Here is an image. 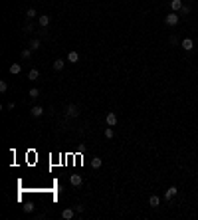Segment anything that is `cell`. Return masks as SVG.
<instances>
[{
    "mask_svg": "<svg viewBox=\"0 0 198 220\" xmlns=\"http://www.w3.org/2000/svg\"><path fill=\"white\" fill-rule=\"evenodd\" d=\"M76 212H83V204H77L76 206Z\"/></svg>",
    "mask_w": 198,
    "mask_h": 220,
    "instance_id": "cell-27",
    "label": "cell"
},
{
    "mask_svg": "<svg viewBox=\"0 0 198 220\" xmlns=\"http://www.w3.org/2000/svg\"><path fill=\"white\" fill-rule=\"evenodd\" d=\"M34 210V204L32 202H28V204H24V212H32Z\"/></svg>",
    "mask_w": 198,
    "mask_h": 220,
    "instance_id": "cell-24",
    "label": "cell"
},
{
    "mask_svg": "<svg viewBox=\"0 0 198 220\" xmlns=\"http://www.w3.org/2000/svg\"><path fill=\"white\" fill-rule=\"evenodd\" d=\"M30 113H32V117H42V115H44V107H42V105H34L30 109Z\"/></svg>",
    "mask_w": 198,
    "mask_h": 220,
    "instance_id": "cell-5",
    "label": "cell"
},
{
    "mask_svg": "<svg viewBox=\"0 0 198 220\" xmlns=\"http://www.w3.org/2000/svg\"><path fill=\"white\" fill-rule=\"evenodd\" d=\"M73 216H76V208H66V210L62 212V218L63 220H71Z\"/></svg>",
    "mask_w": 198,
    "mask_h": 220,
    "instance_id": "cell-7",
    "label": "cell"
},
{
    "mask_svg": "<svg viewBox=\"0 0 198 220\" xmlns=\"http://www.w3.org/2000/svg\"><path fill=\"white\" fill-rule=\"evenodd\" d=\"M105 123H107V127H115V125H117V115L113 113V111H109V113H107Z\"/></svg>",
    "mask_w": 198,
    "mask_h": 220,
    "instance_id": "cell-3",
    "label": "cell"
},
{
    "mask_svg": "<svg viewBox=\"0 0 198 220\" xmlns=\"http://www.w3.org/2000/svg\"><path fill=\"white\" fill-rule=\"evenodd\" d=\"M32 52H34V50H30V48H26V50H22V54H20V56H22L24 60H28V58L32 56Z\"/></svg>",
    "mask_w": 198,
    "mask_h": 220,
    "instance_id": "cell-21",
    "label": "cell"
},
{
    "mask_svg": "<svg viewBox=\"0 0 198 220\" xmlns=\"http://www.w3.org/2000/svg\"><path fill=\"white\" fill-rule=\"evenodd\" d=\"M8 72L12 73V76H18V73L22 72V66H20V63H12V66L8 68Z\"/></svg>",
    "mask_w": 198,
    "mask_h": 220,
    "instance_id": "cell-11",
    "label": "cell"
},
{
    "mask_svg": "<svg viewBox=\"0 0 198 220\" xmlns=\"http://www.w3.org/2000/svg\"><path fill=\"white\" fill-rule=\"evenodd\" d=\"M38 77H40V72H38V69H30V72H28V79H30V82H36Z\"/></svg>",
    "mask_w": 198,
    "mask_h": 220,
    "instance_id": "cell-13",
    "label": "cell"
},
{
    "mask_svg": "<svg viewBox=\"0 0 198 220\" xmlns=\"http://www.w3.org/2000/svg\"><path fill=\"white\" fill-rule=\"evenodd\" d=\"M170 44H173V46H178V38H176V36H170Z\"/></svg>",
    "mask_w": 198,
    "mask_h": 220,
    "instance_id": "cell-26",
    "label": "cell"
},
{
    "mask_svg": "<svg viewBox=\"0 0 198 220\" xmlns=\"http://www.w3.org/2000/svg\"><path fill=\"white\" fill-rule=\"evenodd\" d=\"M28 95H30L32 99H38V97H40V89H38V87H32V89L28 91Z\"/></svg>",
    "mask_w": 198,
    "mask_h": 220,
    "instance_id": "cell-18",
    "label": "cell"
},
{
    "mask_svg": "<svg viewBox=\"0 0 198 220\" xmlns=\"http://www.w3.org/2000/svg\"><path fill=\"white\" fill-rule=\"evenodd\" d=\"M176 192H178V189H176V186H168V189L164 190V198H167V200H170V198L176 196Z\"/></svg>",
    "mask_w": 198,
    "mask_h": 220,
    "instance_id": "cell-4",
    "label": "cell"
},
{
    "mask_svg": "<svg viewBox=\"0 0 198 220\" xmlns=\"http://www.w3.org/2000/svg\"><path fill=\"white\" fill-rule=\"evenodd\" d=\"M180 14H184V16H186V14H190V6H186V4H184V6L180 8Z\"/></svg>",
    "mask_w": 198,
    "mask_h": 220,
    "instance_id": "cell-25",
    "label": "cell"
},
{
    "mask_svg": "<svg viewBox=\"0 0 198 220\" xmlns=\"http://www.w3.org/2000/svg\"><path fill=\"white\" fill-rule=\"evenodd\" d=\"M66 115L71 119V117H77L79 115V107L77 105H73V103H69L67 107H66Z\"/></svg>",
    "mask_w": 198,
    "mask_h": 220,
    "instance_id": "cell-2",
    "label": "cell"
},
{
    "mask_svg": "<svg viewBox=\"0 0 198 220\" xmlns=\"http://www.w3.org/2000/svg\"><path fill=\"white\" fill-rule=\"evenodd\" d=\"M63 66H66V62H63V60H56V62H53V69H56V72H62V69H63Z\"/></svg>",
    "mask_w": 198,
    "mask_h": 220,
    "instance_id": "cell-15",
    "label": "cell"
},
{
    "mask_svg": "<svg viewBox=\"0 0 198 220\" xmlns=\"http://www.w3.org/2000/svg\"><path fill=\"white\" fill-rule=\"evenodd\" d=\"M103 135H105V139H113V137H115V133H113V127H107Z\"/></svg>",
    "mask_w": 198,
    "mask_h": 220,
    "instance_id": "cell-19",
    "label": "cell"
},
{
    "mask_svg": "<svg viewBox=\"0 0 198 220\" xmlns=\"http://www.w3.org/2000/svg\"><path fill=\"white\" fill-rule=\"evenodd\" d=\"M38 24L42 26V28H46L48 24H50V16H46V14H42L40 18H38Z\"/></svg>",
    "mask_w": 198,
    "mask_h": 220,
    "instance_id": "cell-12",
    "label": "cell"
},
{
    "mask_svg": "<svg viewBox=\"0 0 198 220\" xmlns=\"http://www.w3.org/2000/svg\"><path fill=\"white\" fill-rule=\"evenodd\" d=\"M67 62H69V63H77V62H79V54H77L76 50H71V52L67 54Z\"/></svg>",
    "mask_w": 198,
    "mask_h": 220,
    "instance_id": "cell-10",
    "label": "cell"
},
{
    "mask_svg": "<svg viewBox=\"0 0 198 220\" xmlns=\"http://www.w3.org/2000/svg\"><path fill=\"white\" fill-rule=\"evenodd\" d=\"M6 89H8V83L2 79V82H0V93H6Z\"/></svg>",
    "mask_w": 198,
    "mask_h": 220,
    "instance_id": "cell-22",
    "label": "cell"
},
{
    "mask_svg": "<svg viewBox=\"0 0 198 220\" xmlns=\"http://www.w3.org/2000/svg\"><path fill=\"white\" fill-rule=\"evenodd\" d=\"M69 182H71L73 186H81L83 179H81V175H71V176H69Z\"/></svg>",
    "mask_w": 198,
    "mask_h": 220,
    "instance_id": "cell-6",
    "label": "cell"
},
{
    "mask_svg": "<svg viewBox=\"0 0 198 220\" xmlns=\"http://www.w3.org/2000/svg\"><path fill=\"white\" fill-rule=\"evenodd\" d=\"M182 0H170V10L173 12H180V8H182Z\"/></svg>",
    "mask_w": 198,
    "mask_h": 220,
    "instance_id": "cell-8",
    "label": "cell"
},
{
    "mask_svg": "<svg viewBox=\"0 0 198 220\" xmlns=\"http://www.w3.org/2000/svg\"><path fill=\"white\" fill-rule=\"evenodd\" d=\"M26 18H28V20L36 18V8H28V10H26Z\"/></svg>",
    "mask_w": 198,
    "mask_h": 220,
    "instance_id": "cell-20",
    "label": "cell"
},
{
    "mask_svg": "<svg viewBox=\"0 0 198 220\" xmlns=\"http://www.w3.org/2000/svg\"><path fill=\"white\" fill-rule=\"evenodd\" d=\"M101 165H103V161L99 157H93L91 159V169H101Z\"/></svg>",
    "mask_w": 198,
    "mask_h": 220,
    "instance_id": "cell-16",
    "label": "cell"
},
{
    "mask_svg": "<svg viewBox=\"0 0 198 220\" xmlns=\"http://www.w3.org/2000/svg\"><path fill=\"white\" fill-rule=\"evenodd\" d=\"M24 32H28V34H30V32H34V24H30V22H28V24L24 26Z\"/></svg>",
    "mask_w": 198,
    "mask_h": 220,
    "instance_id": "cell-23",
    "label": "cell"
},
{
    "mask_svg": "<svg viewBox=\"0 0 198 220\" xmlns=\"http://www.w3.org/2000/svg\"><path fill=\"white\" fill-rule=\"evenodd\" d=\"M178 22H180L178 12H170L168 16H164V24H167V26H176Z\"/></svg>",
    "mask_w": 198,
    "mask_h": 220,
    "instance_id": "cell-1",
    "label": "cell"
},
{
    "mask_svg": "<svg viewBox=\"0 0 198 220\" xmlns=\"http://www.w3.org/2000/svg\"><path fill=\"white\" fill-rule=\"evenodd\" d=\"M159 202H160V198H159L157 194H153L151 198H149V204H151L153 208H157V206H159Z\"/></svg>",
    "mask_w": 198,
    "mask_h": 220,
    "instance_id": "cell-17",
    "label": "cell"
},
{
    "mask_svg": "<svg viewBox=\"0 0 198 220\" xmlns=\"http://www.w3.org/2000/svg\"><path fill=\"white\" fill-rule=\"evenodd\" d=\"M40 46H42V42H40V38H34V40H32L30 42V50H40Z\"/></svg>",
    "mask_w": 198,
    "mask_h": 220,
    "instance_id": "cell-14",
    "label": "cell"
},
{
    "mask_svg": "<svg viewBox=\"0 0 198 220\" xmlns=\"http://www.w3.org/2000/svg\"><path fill=\"white\" fill-rule=\"evenodd\" d=\"M180 46H182L186 52H190L192 48H194V42H192V38H184L182 42H180Z\"/></svg>",
    "mask_w": 198,
    "mask_h": 220,
    "instance_id": "cell-9",
    "label": "cell"
}]
</instances>
